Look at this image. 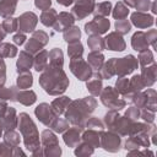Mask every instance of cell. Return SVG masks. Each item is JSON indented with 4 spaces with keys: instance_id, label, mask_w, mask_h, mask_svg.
Here are the masks:
<instances>
[{
    "instance_id": "cell-23",
    "label": "cell",
    "mask_w": 157,
    "mask_h": 157,
    "mask_svg": "<svg viewBox=\"0 0 157 157\" xmlns=\"http://www.w3.org/2000/svg\"><path fill=\"white\" fill-rule=\"evenodd\" d=\"M32 65H33V59H32L31 54L27 53V52H21L20 53V59L17 60V71L18 72H25Z\"/></svg>"
},
{
    "instance_id": "cell-41",
    "label": "cell",
    "mask_w": 157,
    "mask_h": 157,
    "mask_svg": "<svg viewBox=\"0 0 157 157\" xmlns=\"http://www.w3.org/2000/svg\"><path fill=\"white\" fill-rule=\"evenodd\" d=\"M55 132H64L67 128H69V121L66 119H61V118H54V120L52 121V124L49 125Z\"/></svg>"
},
{
    "instance_id": "cell-12",
    "label": "cell",
    "mask_w": 157,
    "mask_h": 157,
    "mask_svg": "<svg viewBox=\"0 0 157 157\" xmlns=\"http://www.w3.org/2000/svg\"><path fill=\"white\" fill-rule=\"evenodd\" d=\"M34 113H36L37 118L39 119V121L43 123V124L47 125V126H49V125L52 124V121L54 120V118H55V113L53 112L52 107H50L49 104H47V103L39 104V105L36 108Z\"/></svg>"
},
{
    "instance_id": "cell-14",
    "label": "cell",
    "mask_w": 157,
    "mask_h": 157,
    "mask_svg": "<svg viewBox=\"0 0 157 157\" xmlns=\"http://www.w3.org/2000/svg\"><path fill=\"white\" fill-rule=\"evenodd\" d=\"M17 117H16V110L12 107H7L6 112L4 113V115L0 117V126L9 131V130H13L17 126Z\"/></svg>"
},
{
    "instance_id": "cell-1",
    "label": "cell",
    "mask_w": 157,
    "mask_h": 157,
    "mask_svg": "<svg viewBox=\"0 0 157 157\" xmlns=\"http://www.w3.org/2000/svg\"><path fill=\"white\" fill-rule=\"evenodd\" d=\"M45 71L39 77V83L44 88V91L49 94H60L69 86V80L59 66L49 65L44 69Z\"/></svg>"
},
{
    "instance_id": "cell-36",
    "label": "cell",
    "mask_w": 157,
    "mask_h": 157,
    "mask_svg": "<svg viewBox=\"0 0 157 157\" xmlns=\"http://www.w3.org/2000/svg\"><path fill=\"white\" fill-rule=\"evenodd\" d=\"M83 53V48H82V44L77 40V42H74V43H69V48H67V54L71 59H75V58H81Z\"/></svg>"
},
{
    "instance_id": "cell-48",
    "label": "cell",
    "mask_w": 157,
    "mask_h": 157,
    "mask_svg": "<svg viewBox=\"0 0 157 157\" xmlns=\"http://www.w3.org/2000/svg\"><path fill=\"white\" fill-rule=\"evenodd\" d=\"M1 28L5 31V33H12L17 29V20L10 17H6L1 25Z\"/></svg>"
},
{
    "instance_id": "cell-38",
    "label": "cell",
    "mask_w": 157,
    "mask_h": 157,
    "mask_svg": "<svg viewBox=\"0 0 157 157\" xmlns=\"http://www.w3.org/2000/svg\"><path fill=\"white\" fill-rule=\"evenodd\" d=\"M130 101H131V102L135 104V107H137L139 109H142V108H145V107H146V104H147L146 93H145V92H141V91H139V92H135V93L131 96Z\"/></svg>"
},
{
    "instance_id": "cell-6",
    "label": "cell",
    "mask_w": 157,
    "mask_h": 157,
    "mask_svg": "<svg viewBox=\"0 0 157 157\" xmlns=\"http://www.w3.org/2000/svg\"><path fill=\"white\" fill-rule=\"evenodd\" d=\"M70 70L81 81H86V80L91 78V76H92V67L81 58L71 59Z\"/></svg>"
},
{
    "instance_id": "cell-43",
    "label": "cell",
    "mask_w": 157,
    "mask_h": 157,
    "mask_svg": "<svg viewBox=\"0 0 157 157\" xmlns=\"http://www.w3.org/2000/svg\"><path fill=\"white\" fill-rule=\"evenodd\" d=\"M115 87H117L118 93H121L125 98L129 96V80L125 76H121L120 78H118Z\"/></svg>"
},
{
    "instance_id": "cell-18",
    "label": "cell",
    "mask_w": 157,
    "mask_h": 157,
    "mask_svg": "<svg viewBox=\"0 0 157 157\" xmlns=\"http://www.w3.org/2000/svg\"><path fill=\"white\" fill-rule=\"evenodd\" d=\"M140 76L142 78V82H144L145 87H151L156 82V78H157V65L153 63L151 65L142 66Z\"/></svg>"
},
{
    "instance_id": "cell-39",
    "label": "cell",
    "mask_w": 157,
    "mask_h": 157,
    "mask_svg": "<svg viewBox=\"0 0 157 157\" xmlns=\"http://www.w3.org/2000/svg\"><path fill=\"white\" fill-rule=\"evenodd\" d=\"M4 142H6L11 147H16L20 145V135L13 130H9L4 135Z\"/></svg>"
},
{
    "instance_id": "cell-51",
    "label": "cell",
    "mask_w": 157,
    "mask_h": 157,
    "mask_svg": "<svg viewBox=\"0 0 157 157\" xmlns=\"http://www.w3.org/2000/svg\"><path fill=\"white\" fill-rule=\"evenodd\" d=\"M145 38L148 43V45H151L153 49L156 48V39H157V31L156 29H150L145 33Z\"/></svg>"
},
{
    "instance_id": "cell-17",
    "label": "cell",
    "mask_w": 157,
    "mask_h": 157,
    "mask_svg": "<svg viewBox=\"0 0 157 157\" xmlns=\"http://www.w3.org/2000/svg\"><path fill=\"white\" fill-rule=\"evenodd\" d=\"M132 123H134V121L130 120V119H128L126 117H120V115H119V117L117 118V120L114 121V124L110 126V130L114 131V132H117V134L120 135V136H125V135L129 134Z\"/></svg>"
},
{
    "instance_id": "cell-7",
    "label": "cell",
    "mask_w": 157,
    "mask_h": 157,
    "mask_svg": "<svg viewBox=\"0 0 157 157\" xmlns=\"http://www.w3.org/2000/svg\"><path fill=\"white\" fill-rule=\"evenodd\" d=\"M137 59L134 55H126L120 59H115V74L118 76H126L137 67Z\"/></svg>"
},
{
    "instance_id": "cell-19",
    "label": "cell",
    "mask_w": 157,
    "mask_h": 157,
    "mask_svg": "<svg viewBox=\"0 0 157 157\" xmlns=\"http://www.w3.org/2000/svg\"><path fill=\"white\" fill-rule=\"evenodd\" d=\"M74 21H75V17L69 13V12H61L58 15V18H56V22L54 23V29L58 31V32H64L66 28L71 27L74 25Z\"/></svg>"
},
{
    "instance_id": "cell-55",
    "label": "cell",
    "mask_w": 157,
    "mask_h": 157,
    "mask_svg": "<svg viewBox=\"0 0 157 157\" xmlns=\"http://www.w3.org/2000/svg\"><path fill=\"white\" fill-rule=\"evenodd\" d=\"M150 7H151V0H137L135 5V9L140 12H145L150 10Z\"/></svg>"
},
{
    "instance_id": "cell-62",
    "label": "cell",
    "mask_w": 157,
    "mask_h": 157,
    "mask_svg": "<svg viewBox=\"0 0 157 157\" xmlns=\"http://www.w3.org/2000/svg\"><path fill=\"white\" fill-rule=\"evenodd\" d=\"M136 1H137V0H124V2H125V4H126L129 7H135Z\"/></svg>"
},
{
    "instance_id": "cell-4",
    "label": "cell",
    "mask_w": 157,
    "mask_h": 157,
    "mask_svg": "<svg viewBox=\"0 0 157 157\" xmlns=\"http://www.w3.org/2000/svg\"><path fill=\"white\" fill-rule=\"evenodd\" d=\"M42 150H43V156H49V157H55L61 155V148L59 146L58 139L54 135V132L49 130H44L42 132Z\"/></svg>"
},
{
    "instance_id": "cell-37",
    "label": "cell",
    "mask_w": 157,
    "mask_h": 157,
    "mask_svg": "<svg viewBox=\"0 0 157 157\" xmlns=\"http://www.w3.org/2000/svg\"><path fill=\"white\" fill-rule=\"evenodd\" d=\"M32 74L28 71L21 72V75L17 77V86L20 88H29L32 86Z\"/></svg>"
},
{
    "instance_id": "cell-29",
    "label": "cell",
    "mask_w": 157,
    "mask_h": 157,
    "mask_svg": "<svg viewBox=\"0 0 157 157\" xmlns=\"http://www.w3.org/2000/svg\"><path fill=\"white\" fill-rule=\"evenodd\" d=\"M56 18H58V13L55 10L50 9V10H45L43 11L42 16H40V22L47 26V27H53L54 23L56 22Z\"/></svg>"
},
{
    "instance_id": "cell-53",
    "label": "cell",
    "mask_w": 157,
    "mask_h": 157,
    "mask_svg": "<svg viewBox=\"0 0 157 157\" xmlns=\"http://www.w3.org/2000/svg\"><path fill=\"white\" fill-rule=\"evenodd\" d=\"M86 128L94 129V130H102L103 129V123L101 120H98L97 118H91L86 121Z\"/></svg>"
},
{
    "instance_id": "cell-34",
    "label": "cell",
    "mask_w": 157,
    "mask_h": 157,
    "mask_svg": "<svg viewBox=\"0 0 157 157\" xmlns=\"http://www.w3.org/2000/svg\"><path fill=\"white\" fill-rule=\"evenodd\" d=\"M137 63H140L141 66H147V65L153 64L155 63V58H153L152 52L150 49H146V50L140 52L139 58H137Z\"/></svg>"
},
{
    "instance_id": "cell-15",
    "label": "cell",
    "mask_w": 157,
    "mask_h": 157,
    "mask_svg": "<svg viewBox=\"0 0 157 157\" xmlns=\"http://www.w3.org/2000/svg\"><path fill=\"white\" fill-rule=\"evenodd\" d=\"M82 126H74V128H67V130L64 132V142L69 147H76L80 141H81V132H82Z\"/></svg>"
},
{
    "instance_id": "cell-26",
    "label": "cell",
    "mask_w": 157,
    "mask_h": 157,
    "mask_svg": "<svg viewBox=\"0 0 157 157\" xmlns=\"http://www.w3.org/2000/svg\"><path fill=\"white\" fill-rule=\"evenodd\" d=\"M17 0H0V16L10 17L16 10Z\"/></svg>"
},
{
    "instance_id": "cell-2",
    "label": "cell",
    "mask_w": 157,
    "mask_h": 157,
    "mask_svg": "<svg viewBox=\"0 0 157 157\" xmlns=\"http://www.w3.org/2000/svg\"><path fill=\"white\" fill-rule=\"evenodd\" d=\"M96 108V101L92 97H86L81 101L70 102L69 107L65 110L66 120L74 125L82 126L88 119L90 114Z\"/></svg>"
},
{
    "instance_id": "cell-22",
    "label": "cell",
    "mask_w": 157,
    "mask_h": 157,
    "mask_svg": "<svg viewBox=\"0 0 157 157\" xmlns=\"http://www.w3.org/2000/svg\"><path fill=\"white\" fill-rule=\"evenodd\" d=\"M113 75H115V58H113L108 63L103 64L102 67L98 70L96 77L102 80V78H110Z\"/></svg>"
},
{
    "instance_id": "cell-9",
    "label": "cell",
    "mask_w": 157,
    "mask_h": 157,
    "mask_svg": "<svg viewBox=\"0 0 157 157\" xmlns=\"http://www.w3.org/2000/svg\"><path fill=\"white\" fill-rule=\"evenodd\" d=\"M109 21L105 17H94L91 22L85 25V32L88 34H103L109 29Z\"/></svg>"
},
{
    "instance_id": "cell-63",
    "label": "cell",
    "mask_w": 157,
    "mask_h": 157,
    "mask_svg": "<svg viewBox=\"0 0 157 157\" xmlns=\"http://www.w3.org/2000/svg\"><path fill=\"white\" fill-rule=\"evenodd\" d=\"M5 34H6V33H5V31H2V29L0 28V40H2V39L5 38Z\"/></svg>"
},
{
    "instance_id": "cell-56",
    "label": "cell",
    "mask_w": 157,
    "mask_h": 157,
    "mask_svg": "<svg viewBox=\"0 0 157 157\" xmlns=\"http://www.w3.org/2000/svg\"><path fill=\"white\" fill-rule=\"evenodd\" d=\"M33 38H36L43 47L48 43V39H49V37H48V34L45 33V32H43V31H37V32H34L33 33V36H32Z\"/></svg>"
},
{
    "instance_id": "cell-21",
    "label": "cell",
    "mask_w": 157,
    "mask_h": 157,
    "mask_svg": "<svg viewBox=\"0 0 157 157\" xmlns=\"http://www.w3.org/2000/svg\"><path fill=\"white\" fill-rule=\"evenodd\" d=\"M131 45H132V48L136 50V52H142V50H146V49H148V43H147V40H146V38H145V32H142V31H139V32H136V33H134V36H132V38H131Z\"/></svg>"
},
{
    "instance_id": "cell-50",
    "label": "cell",
    "mask_w": 157,
    "mask_h": 157,
    "mask_svg": "<svg viewBox=\"0 0 157 157\" xmlns=\"http://www.w3.org/2000/svg\"><path fill=\"white\" fill-rule=\"evenodd\" d=\"M119 117V114L117 113V110L115 109H113V110H110V112H108L107 114H105V117H104V124L110 129V126L114 124V121L117 120V118Z\"/></svg>"
},
{
    "instance_id": "cell-24",
    "label": "cell",
    "mask_w": 157,
    "mask_h": 157,
    "mask_svg": "<svg viewBox=\"0 0 157 157\" xmlns=\"http://www.w3.org/2000/svg\"><path fill=\"white\" fill-rule=\"evenodd\" d=\"M70 102H71V99L69 97H59V98L53 101L50 107H52L53 112L55 113V115H60L66 110V108L69 107Z\"/></svg>"
},
{
    "instance_id": "cell-25",
    "label": "cell",
    "mask_w": 157,
    "mask_h": 157,
    "mask_svg": "<svg viewBox=\"0 0 157 157\" xmlns=\"http://www.w3.org/2000/svg\"><path fill=\"white\" fill-rule=\"evenodd\" d=\"M48 59H49V53L45 50H42L37 54V56L33 59V66L36 71H43L48 66Z\"/></svg>"
},
{
    "instance_id": "cell-31",
    "label": "cell",
    "mask_w": 157,
    "mask_h": 157,
    "mask_svg": "<svg viewBox=\"0 0 157 157\" xmlns=\"http://www.w3.org/2000/svg\"><path fill=\"white\" fill-rule=\"evenodd\" d=\"M110 10H112V4L109 1H103L97 4L92 12L94 13V17H105L109 15Z\"/></svg>"
},
{
    "instance_id": "cell-13",
    "label": "cell",
    "mask_w": 157,
    "mask_h": 157,
    "mask_svg": "<svg viewBox=\"0 0 157 157\" xmlns=\"http://www.w3.org/2000/svg\"><path fill=\"white\" fill-rule=\"evenodd\" d=\"M153 16L148 15V13H145V12H140V11H136L131 15V22L135 27L142 29V28H148V27H152L155 21H153Z\"/></svg>"
},
{
    "instance_id": "cell-61",
    "label": "cell",
    "mask_w": 157,
    "mask_h": 157,
    "mask_svg": "<svg viewBox=\"0 0 157 157\" xmlns=\"http://www.w3.org/2000/svg\"><path fill=\"white\" fill-rule=\"evenodd\" d=\"M60 5H64V6H69V5H71L75 0H56Z\"/></svg>"
},
{
    "instance_id": "cell-40",
    "label": "cell",
    "mask_w": 157,
    "mask_h": 157,
    "mask_svg": "<svg viewBox=\"0 0 157 157\" xmlns=\"http://www.w3.org/2000/svg\"><path fill=\"white\" fill-rule=\"evenodd\" d=\"M129 15V9L123 2H118L115 5V9L113 10V17L115 20H124Z\"/></svg>"
},
{
    "instance_id": "cell-32",
    "label": "cell",
    "mask_w": 157,
    "mask_h": 157,
    "mask_svg": "<svg viewBox=\"0 0 157 157\" xmlns=\"http://www.w3.org/2000/svg\"><path fill=\"white\" fill-rule=\"evenodd\" d=\"M88 47L92 49V52H101L105 48V43L104 40L98 36V34H92L88 38Z\"/></svg>"
},
{
    "instance_id": "cell-47",
    "label": "cell",
    "mask_w": 157,
    "mask_h": 157,
    "mask_svg": "<svg viewBox=\"0 0 157 157\" xmlns=\"http://www.w3.org/2000/svg\"><path fill=\"white\" fill-rule=\"evenodd\" d=\"M146 99H147V104H146V109H150L152 112H156V91L152 88H148L146 92Z\"/></svg>"
},
{
    "instance_id": "cell-35",
    "label": "cell",
    "mask_w": 157,
    "mask_h": 157,
    "mask_svg": "<svg viewBox=\"0 0 157 157\" xmlns=\"http://www.w3.org/2000/svg\"><path fill=\"white\" fill-rule=\"evenodd\" d=\"M17 54V48L10 43L0 44V56L1 58H13Z\"/></svg>"
},
{
    "instance_id": "cell-10",
    "label": "cell",
    "mask_w": 157,
    "mask_h": 157,
    "mask_svg": "<svg viewBox=\"0 0 157 157\" xmlns=\"http://www.w3.org/2000/svg\"><path fill=\"white\" fill-rule=\"evenodd\" d=\"M94 9L93 0H76L75 6L72 7V15L75 18L81 20L88 16Z\"/></svg>"
},
{
    "instance_id": "cell-60",
    "label": "cell",
    "mask_w": 157,
    "mask_h": 157,
    "mask_svg": "<svg viewBox=\"0 0 157 157\" xmlns=\"http://www.w3.org/2000/svg\"><path fill=\"white\" fill-rule=\"evenodd\" d=\"M6 109H7V104H6L5 99L0 98V117L4 115V113L6 112Z\"/></svg>"
},
{
    "instance_id": "cell-3",
    "label": "cell",
    "mask_w": 157,
    "mask_h": 157,
    "mask_svg": "<svg viewBox=\"0 0 157 157\" xmlns=\"http://www.w3.org/2000/svg\"><path fill=\"white\" fill-rule=\"evenodd\" d=\"M18 126L20 131L23 137V142L26 148L33 153L40 147L39 142V134L37 131V128L33 123V120L29 118L27 113H21L18 117Z\"/></svg>"
},
{
    "instance_id": "cell-49",
    "label": "cell",
    "mask_w": 157,
    "mask_h": 157,
    "mask_svg": "<svg viewBox=\"0 0 157 157\" xmlns=\"http://www.w3.org/2000/svg\"><path fill=\"white\" fill-rule=\"evenodd\" d=\"M42 47H43V45H42L36 38L32 37V38L28 40V43L26 44V48H25V49H26V52L29 53V54H36V53H38V52L42 49Z\"/></svg>"
},
{
    "instance_id": "cell-8",
    "label": "cell",
    "mask_w": 157,
    "mask_h": 157,
    "mask_svg": "<svg viewBox=\"0 0 157 157\" xmlns=\"http://www.w3.org/2000/svg\"><path fill=\"white\" fill-rule=\"evenodd\" d=\"M101 147H103L108 152H118L121 148V139L114 131L103 132L101 135Z\"/></svg>"
},
{
    "instance_id": "cell-57",
    "label": "cell",
    "mask_w": 157,
    "mask_h": 157,
    "mask_svg": "<svg viewBox=\"0 0 157 157\" xmlns=\"http://www.w3.org/2000/svg\"><path fill=\"white\" fill-rule=\"evenodd\" d=\"M34 4H36V6L38 7V9H40V10H48L49 7H50V4H52V0H36L34 1Z\"/></svg>"
},
{
    "instance_id": "cell-44",
    "label": "cell",
    "mask_w": 157,
    "mask_h": 157,
    "mask_svg": "<svg viewBox=\"0 0 157 157\" xmlns=\"http://www.w3.org/2000/svg\"><path fill=\"white\" fill-rule=\"evenodd\" d=\"M87 90L93 94V96H98L102 92V81L101 78L96 77L94 80H91L87 82Z\"/></svg>"
},
{
    "instance_id": "cell-58",
    "label": "cell",
    "mask_w": 157,
    "mask_h": 157,
    "mask_svg": "<svg viewBox=\"0 0 157 157\" xmlns=\"http://www.w3.org/2000/svg\"><path fill=\"white\" fill-rule=\"evenodd\" d=\"M5 77H6V75H5V63L0 56V85L5 83Z\"/></svg>"
},
{
    "instance_id": "cell-54",
    "label": "cell",
    "mask_w": 157,
    "mask_h": 157,
    "mask_svg": "<svg viewBox=\"0 0 157 157\" xmlns=\"http://www.w3.org/2000/svg\"><path fill=\"white\" fill-rule=\"evenodd\" d=\"M125 117H126L128 119L135 121L136 119L140 118V109H139L137 107H130V108H128V110H126V113H125Z\"/></svg>"
},
{
    "instance_id": "cell-64",
    "label": "cell",
    "mask_w": 157,
    "mask_h": 157,
    "mask_svg": "<svg viewBox=\"0 0 157 157\" xmlns=\"http://www.w3.org/2000/svg\"><path fill=\"white\" fill-rule=\"evenodd\" d=\"M1 135H2V128L0 126V137H1Z\"/></svg>"
},
{
    "instance_id": "cell-11",
    "label": "cell",
    "mask_w": 157,
    "mask_h": 157,
    "mask_svg": "<svg viewBox=\"0 0 157 157\" xmlns=\"http://www.w3.org/2000/svg\"><path fill=\"white\" fill-rule=\"evenodd\" d=\"M37 16L33 12H25L17 18V27L22 33L32 32L37 25Z\"/></svg>"
},
{
    "instance_id": "cell-16",
    "label": "cell",
    "mask_w": 157,
    "mask_h": 157,
    "mask_svg": "<svg viewBox=\"0 0 157 157\" xmlns=\"http://www.w3.org/2000/svg\"><path fill=\"white\" fill-rule=\"evenodd\" d=\"M105 47L110 50H114V52H123L125 49V42L121 37V34L117 33V32H112L107 36L105 40Z\"/></svg>"
},
{
    "instance_id": "cell-30",
    "label": "cell",
    "mask_w": 157,
    "mask_h": 157,
    "mask_svg": "<svg viewBox=\"0 0 157 157\" xmlns=\"http://www.w3.org/2000/svg\"><path fill=\"white\" fill-rule=\"evenodd\" d=\"M144 87H145V85H144V82H142L141 76H140V75L132 76V78L129 81V96H128V97L131 98V96H132L135 92L141 91ZM128 97H126V98H128Z\"/></svg>"
},
{
    "instance_id": "cell-52",
    "label": "cell",
    "mask_w": 157,
    "mask_h": 157,
    "mask_svg": "<svg viewBox=\"0 0 157 157\" xmlns=\"http://www.w3.org/2000/svg\"><path fill=\"white\" fill-rule=\"evenodd\" d=\"M155 113L156 112H152L150 109H146V108H142V110H140V117L144 119V121L146 123H153L155 120Z\"/></svg>"
},
{
    "instance_id": "cell-20",
    "label": "cell",
    "mask_w": 157,
    "mask_h": 157,
    "mask_svg": "<svg viewBox=\"0 0 157 157\" xmlns=\"http://www.w3.org/2000/svg\"><path fill=\"white\" fill-rule=\"evenodd\" d=\"M101 135L102 130H94V129H88L81 135V139L90 144L92 147H99L101 146Z\"/></svg>"
},
{
    "instance_id": "cell-33",
    "label": "cell",
    "mask_w": 157,
    "mask_h": 157,
    "mask_svg": "<svg viewBox=\"0 0 157 157\" xmlns=\"http://www.w3.org/2000/svg\"><path fill=\"white\" fill-rule=\"evenodd\" d=\"M80 29L75 26H71L69 28H66L64 31V39L67 42V43H74V42H77L80 39Z\"/></svg>"
},
{
    "instance_id": "cell-27",
    "label": "cell",
    "mask_w": 157,
    "mask_h": 157,
    "mask_svg": "<svg viewBox=\"0 0 157 157\" xmlns=\"http://www.w3.org/2000/svg\"><path fill=\"white\" fill-rule=\"evenodd\" d=\"M88 64H90V66L92 67V69H94V70H99L101 67H102V65L104 64V56H103V54H101L99 52H91L90 54H88Z\"/></svg>"
},
{
    "instance_id": "cell-42",
    "label": "cell",
    "mask_w": 157,
    "mask_h": 157,
    "mask_svg": "<svg viewBox=\"0 0 157 157\" xmlns=\"http://www.w3.org/2000/svg\"><path fill=\"white\" fill-rule=\"evenodd\" d=\"M49 58H50V65L53 66H63V52L58 48H54L50 53H49Z\"/></svg>"
},
{
    "instance_id": "cell-5",
    "label": "cell",
    "mask_w": 157,
    "mask_h": 157,
    "mask_svg": "<svg viewBox=\"0 0 157 157\" xmlns=\"http://www.w3.org/2000/svg\"><path fill=\"white\" fill-rule=\"evenodd\" d=\"M101 101L102 103L112 109L119 110L123 109L125 107V101L119 98V93L117 90H114L113 87H105L101 94Z\"/></svg>"
},
{
    "instance_id": "cell-46",
    "label": "cell",
    "mask_w": 157,
    "mask_h": 157,
    "mask_svg": "<svg viewBox=\"0 0 157 157\" xmlns=\"http://www.w3.org/2000/svg\"><path fill=\"white\" fill-rule=\"evenodd\" d=\"M115 29H117V33L119 34H126L130 32L131 29V23L128 21V20H117L115 21Z\"/></svg>"
},
{
    "instance_id": "cell-45",
    "label": "cell",
    "mask_w": 157,
    "mask_h": 157,
    "mask_svg": "<svg viewBox=\"0 0 157 157\" xmlns=\"http://www.w3.org/2000/svg\"><path fill=\"white\" fill-rule=\"evenodd\" d=\"M94 151V147H92L90 144L87 142H82L81 145H77L75 148V155L76 156H90L92 155Z\"/></svg>"
},
{
    "instance_id": "cell-28",
    "label": "cell",
    "mask_w": 157,
    "mask_h": 157,
    "mask_svg": "<svg viewBox=\"0 0 157 157\" xmlns=\"http://www.w3.org/2000/svg\"><path fill=\"white\" fill-rule=\"evenodd\" d=\"M16 101L25 104V105H31L36 102V93L33 91H21L17 92L16 94Z\"/></svg>"
},
{
    "instance_id": "cell-59",
    "label": "cell",
    "mask_w": 157,
    "mask_h": 157,
    "mask_svg": "<svg viewBox=\"0 0 157 157\" xmlns=\"http://www.w3.org/2000/svg\"><path fill=\"white\" fill-rule=\"evenodd\" d=\"M25 39H26V37H25V34L23 33H17V34H15L13 36V42L16 43V44H23L25 43Z\"/></svg>"
}]
</instances>
